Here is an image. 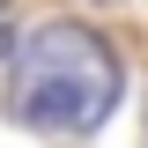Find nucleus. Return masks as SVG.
<instances>
[{
	"label": "nucleus",
	"mask_w": 148,
	"mask_h": 148,
	"mask_svg": "<svg viewBox=\"0 0 148 148\" xmlns=\"http://www.w3.org/2000/svg\"><path fill=\"white\" fill-rule=\"evenodd\" d=\"M119 52L89 22H45L8 74V119L45 141H82L119 111Z\"/></svg>",
	"instance_id": "nucleus-1"
},
{
	"label": "nucleus",
	"mask_w": 148,
	"mask_h": 148,
	"mask_svg": "<svg viewBox=\"0 0 148 148\" xmlns=\"http://www.w3.org/2000/svg\"><path fill=\"white\" fill-rule=\"evenodd\" d=\"M104 8H126V0H104Z\"/></svg>",
	"instance_id": "nucleus-2"
},
{
	"label": "nucleus",
	"mask_w": 148,
	"mask_h": 148,
	"mask_svg": "<svg viewBox=\"0 0 148 148\" xmlns=\"http://www.w3.org/2000/svg\"><path fill=\"white\" fill-rule=\"evenodd\" d=\"M0 8H8V0H0Z\"/></svg>",
	"instance_id": "nucleus-3"
}]
</instances>
